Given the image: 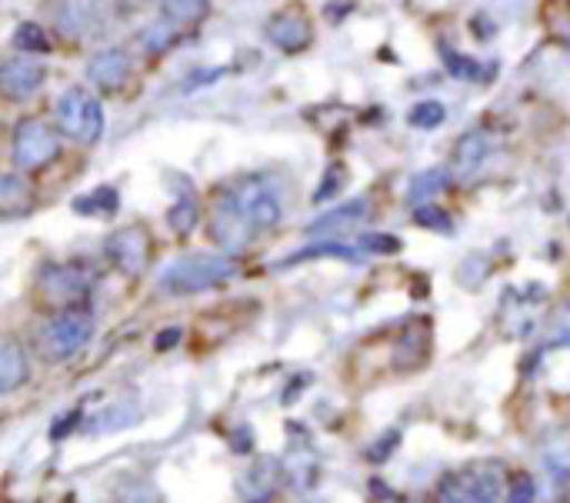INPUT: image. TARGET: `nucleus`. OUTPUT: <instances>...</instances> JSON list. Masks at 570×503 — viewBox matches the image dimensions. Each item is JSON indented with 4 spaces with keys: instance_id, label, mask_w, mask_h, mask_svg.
<instances>
[{
    "instance_id": "f257e3e1",
    "label": "nucleus",
    "mask_w": 570,
    "mask_h": 503,
    "mask_svg": "<svg viewBox=\"0 0 570 503\" xmlns=\"http://www.w3.org/2000/svg\"><path fill=\"white\" fill-rule=\"evenodd\" d=\"M237 274V257H227V254H187L180 260H174L167 270H164V280L160 287L167 294H177V297H190V294H204L224 280H230Z\"/></svg>"
},
{
    "instance_id": "f03ea898",
    "label": "nucleus",
    "mask_w": 570,
    "mask_h": 503,
    "mask_svg": "<svg viewBox=\"0 0 570 503\" xmlns=\"http://www.w3.org/2000/svg\"><path fill=\"white\" fill-rule=\"evenodd\" d=\"M504 487L508 484L501 464L481 461L444 474L434 503H504Z\"/></svg>"
},
{
    "instance_id": "7ed1b4c3",
    "label": "nucleus",
    "mask_w": 570,
    "mask_h": 503,
    "mask_svg": "<svg viewBox=\"0 0 570 503\" xmlns=\"http://www.w3.org/2000/svg\"><path fill=\"white\" fill-rule=\"evenodd\" d=\"M94 290V277L87 267L80 264H50L40 277H37V300L47 310H80L87 304Z\"/></svg>"
},
{
    "instance_id": "20e7f679",
    "label": "nucleus",
    "mask_w": 570,
    "mask_h": 503,
    "mask_svg": "<svg viewBox=\"0 0 570 503\" xmlns=\"http://www.w3.org/2000/svg\"><path fill=\"white\" fill-rule=\"evenodd\" d=\"M227 197L234 200V207L240 210V217L250 224L254 234L261 230H271L281 224L284 217V204H281V194L274 187V180H267L264 174H250V177H240Z\"/></svg>"
},
{
    "instance_id": "39448f33",
    "label": "nucleus",
    "mask_w": 570,
    "mask_h": 503,
    "mask_svg": "<svg viewBox=\"0 0 570 503\" xmlns=\"http://www.w3.org/2000/svg\"><path fill=\"white\" fill-rule=\"evenodd\" d=\"M90 337H94V317L87 310H63L43 324L37 344L47 364H63L77 357L90 344Z\"/></svg>"
},
{
    "instance_id": "423d86ee",
    "label": "nucleus",
    "mask_w": 570,
    "mask_h": 503,
    "mask_svg": "<svg viewBox=\"0 0 570 503\" xmlns=\"http://www.w3.org/2000/svg\"><path fill=\"white\" fill-rule=\"evenodd\" d=\"M57 130L63 137H70L80 147H90L100 140L104 134V110L100 100L94 93H87L83 87H70L60 100H57Z\"/></svg>"
},
{
    "instance_id": "0eeeda50",
    "label": "nucleus",
    "mask_w": 570,
    "mask_h": 503,
    "mask_svg": "<svg viewBox=\"0 0 570 503\" xmlns=\"http://www.w3.org/2000/svg\"><path fill=\"white\" fill-rule=\"evenodd\" d=\"M60 154V140L50 124L43 120H20L13 130V167L20 174L43 170Z\"/></svg>"
},
{
    "instance_id": "6e6552de",
    "label": "nucleus",
    "mask_w": 570,
    "mask_h": 503,
    "mask_svg": "<svg viewBox=\"0 0 570 503\" xmlns=\"http://www.w3.org/2000/svg\"><path fill=\"white\" fill-rule=\"evenodd\" d=\"M538 467H541L538 497H548L551 503L564 501L570 494V431H551L541 441Z\"/></svg>"
},
{
    "instance_id": "1a4fd4ad",
    "label": "nucleus",
    "mask_w": 570,
    "mask_h": 503,
    "mask_svg": "<svg viewBox=\"0 0 570 503\" xmlns=\"http://www.w3.org/2000/svg\"><path fill=\"white\" fill-rule=\"evenodd\" d=\"M107 260L127 274V277H140L147 267H150V254H154V240H150V230L140 227V224H130V227H117L107 244Z\"/></svg>"
},
{
    "instance_id": "9d476101",
    "label": "nucleus",
    "mask_w": 570,
    "mask_h": 503,
    "mask_svg": "<svg viewBox=\"0 0 570 503\" xmlns=\"http://www.w3.org/2000/svg\"><path fill=\"white\" fill-rule=\"evenodd\" d=\"M114 13V0H57L53 3V20L63 37H94L107 27Z\"/></svg>"
},
{
    "instance_id": "9b49d317",
    "label": "nucleus",
    "mask_w": 570,
    "mask_h": 503,
    "mask_svg": "<svg viewBox=\"0 0 570 503\" xmlns=\"http://www.w3.org/2000/svg\"><path fill=\"white\" fill-rule=\"evenodd\" d=\"M210 237H214V244H217L227 257L244 254V250L250 247V240H254L250 224L240 217V210L234 207V200L227 197V190L220 194V200H217V207H214V214H210Z\"/></svg>"
},
{
    "instance_id": "f8f14e48",
    "label": "nucleus",
    "mask_w": 570,
    "mask_h": 503,
    "mask_svg": "<svg viewBox=\"0 0 570 503\" xmlns=\"http://www.w3.org/2000/svg\"><path fill=\"white\" fill-rule=\"evenodd\" d=\"M264 33H267V40H271L277 50H284V53H301V50H307L311 40H314V23H311V17H307L301 7H284V10H277V13L264 23Z\"/></svg>"
},
{
    "instance_id": "ddd939ff",
    "label": "nucleus",
    "mask_w": 570,
    "mask_h": 503,
    "mask_svg": "<svg viewBox=\"0 0 570 503\" xmlns=\"http://www.w3.org/2000/svg\"><path fill=\"white\" fill-rule=\"evenodd\" d=\"M47 80V67L33 60L30 53H17L0 63V97L3 100H27L33 97Z\"/></svg>"
},
{
    "instance_id": "4468645a",
    "label": "nucleus",
    "mask_w": 570,
    "mask_h": 503,
    "mask_svg": "<svg viewBox=\"0 0 570 503\" xmlns=\"http://www.w3.org/2000/svg\"><path fill=\"white\" fill-rule=\"evenodd\" d=\"M130 70H134V63H130V53H127L124 47H104V50H97V53L90 57V63H87L90 83L100 87L104 93L124 90L127 80H130Z\"/></svg>"
},
{
    "instance_id": "2eb2a0df",
    "label": "nucleus",
    "mask_w": 570,
    "mask_h": 503,
    "mask_svg": "<svg viewBox=\"0 0 570 503\" xmlns=\"http://www.w3.org/2000/svg\"><path fill=\"white\" fill-rule=\"evenodd\" d=\"M281 484H284L281 461H261V464L244 471L237 494L244 503H274L281 494Z\"/></svg>"
},
{
    "instance_id": "dca6fc26",
    "label": "nucleus",
    "mask_w": 570,
    "mask_h": 503,
    "mask_svg": "<svg viewBox=\"0 0 570 503\" xmlns=\"http://www.w3.org/2000/svg\"><path fill=\"white\" fill-rule=\"evenodd\" d=\"M367 217H371V204H367V197H361V200H347V204L334 207L331 214L317 217L307 230L314 237H337V234H347V230L367 224Z\"/></svg>"
},
{
    "instance_id": "f3484780",
    "label": "nucleus",
    "mask_w": 570,
    "mask_h": 503,
    "mask_svg": "<svg viewBox=\"0 0 570 503\" xmlns=\"http://www.w3.org/2000/svg\"><path fill=\"white\" fill-rule=\"evenodd\" d=\"M491 150H494V144H491V137L484 134V130H471V134H464L461 140H458V147H454V157H451V177H471V174H478L481 167H484V160L491 157Z\"/></svg>"
},
{
    "instance_id": "a211bd4d",
    "label": "nucleus",
    "mask_w": 570,
    "mask_h": 503,
    "mask_svg": "<svg viewBox=\"0 0 570 503\" xmlns=\"http://www.w3.org/2000/svg\"><path fill=\"white\" fill-rule=\"evenodd\" d=\"M30 381V361L20 341L0 337V394H13Z\"/></svg>"
},
{
    "instance_id": "6ab92c4d",
    "label": "nucleus",
    "mask_w": 570,
    "mask_h": 503,
    "mask_svg": "<svg viewBox=\"0 0 570 503\" xmlns=\"http://www.w3.org/2000/svg\"><path fill=\"white\" fill-rule=\"evenodd\" d=\"M33 210V187L23 174L0 177V220H20Z\"/></svg>"
},
{
    "instance_id": "aec40b11",
    "label": "nucleus",
    "mask_w": 570,
    "mask_h": 503,
    "mask_svg": "<svg viewBox=\"0 0 570 503\" xmlns=\"http://www.w3.org/2000/svg\"><path fill=\"white\" fill-rule=\"evenodd\" d=\"M281 471H284V481H287L294 491H307V487H314V484H317V474H321L317 457H314V451H311L307 444L291 447V454L281 461Z\"/></svg>"
},
{
    "instance_id": "412c9836",
    "label": "nucleus",
    "mask_w": 570,
    "mask_h": 503,
    "mask_svg": "<svg viewBox=\"0 0 570 503\" xmlns=\"http://www.w3.org/2000/svg\"><path fill=\"white\" fill-rule=\"evenodd\" d=\"M130 424H137V404H130V401H124V404H117V407H110V411H100L90 424H87V434H114V431H124V427H130Z\"/></svg>"
},
{
    "instance_id": "4be33fe9",
    "label": "nucleus",
    "mask_w": 570,
    "mask_h": 503,
    "mask_svg": "<svg viewBox=\"0 0 570 503\" xmlns=\"http://www.w3.org/2000/svg\"><path fill=\"white\" fill-rule=\"evenodd\" d=\"M210 13V0H164V17L174 27H197Z\"/></svg>"
},
{
    "instance_id": "5701e85b",
    "label": "nucleus",
    "mask_w": 570,
    "mask_h": 503,
    "mask_svg": "<svg viewBox=\"0 0 570 503\" xmlns=\"http://www.w3.org/2000/svg\"><path fill=\"white\" fill-rule=\"evenodd\" d=\"M177 30L180 27H174L167 17H160V20H154V23H147L144 30H140V47L150 53V57H157V53H167L174 43H177Z\"/></svg>"
},
{
    "instance_id": "b1692460",
    "label": "nucleus",
    "mask_w": 570,
    "mask_h": 503,
    "mask_svg": "<svg viewBox=\"0 0 570 503\" xmlns=\"http://www.w3.org/2000/svg\"><path fill=\"white\" fill-rule=\"evenodd\" d=\"M117 207H120V194L114 187H97L94 194L73 200V210L87 214V217H110V214H117Z\"/></svg>"
},
{
    "instance_id": "393cba45",
    "label": "nucleus",
    "mask_w": 570,
    "mask_h": 503,
    "mask_svg": "<svg viewBox=\"0 0 570 503\" xmlns=\"http://www.w3.org/2000/svg\"><path fill=\"white\" fill-rule=\"evenodd\" d=\"M317 257L357 260V250H354V247H347V244H337V240H324V244H317V247H304V250H297V254H294V257H287L281 267H294V264H301V260H317Z\"/></svg>"
},
{
    "instance_id": "a878e982",
    "label": "nucleus",
    "mask_w": 570,
    "mask_h": 503,
    "mask_svg": "<svg viewBox=\"0 0 570 503\" xmlns=\"http://www.w3.org/2000/svg\"><path fill=\"white\" fill-rule=\"evenodd\" d=\"M448 180H451V174L448 170H428V174H421L414 184H411V204L417 207V204H431V197H438L444 187H448Z\"/></svg>"
},
{
    "instance_id": "bb28decb",
    "label": "nucleus",
    "mask_w": 570,
    "mask_h": 503,
    "mask_svg": "<svg viewBox=\"0 0 570 503\" xmlns=\"http://www.w3.org/2000/svg\"><path fill=\"white\" fill-rule=\"evenodd\" d=\"M444 117H448V110H444L441 100H421V103H414L411 114H407L411 127H417V130H434V127L444 124Z\"/></svg>"
},
{
    "instance_id": "cd10ccee",
    "label": "nucleus",
    "mask_w": 570,
    "mask_h": 503,
    "mask_svg": "<svg viewBox=\"0 0 570 503\" xmlns=\"http://www.w3.org/2000/svg\"><path fill=\"white\" fill-rule=\"evenodd\" d=\"M197 200L194 197H177V204L167 210V224H170V230L174 234H190L194 230V224H197Z\"/></svg>"
},
{
    "instance_id": "c85d7f7f",
    "label": "nucleus",
    "mask_w": 570,
    "mask_h": 503,
    "mask_svg": "<svg viewBox=\"0 0 570 503\" xmlns=\"http://www.w3.org/2000/svg\"><path fill=\"white\" fill-rule=\"evenodd\" d=\"M414 220L428 230H441V234H454V220L448 210H441V204H417L414 207Z\"/></svg>"
},
{
    "instance_id": "c756f323",
    "label": "nucleus",
    "mask_w": 570,
    "mask_h": 503,
    "mask_svg": "<svg viewBox=\"0 0 570 503\" xmlns=\"http://www.w3.org/2000/svg\"><path fill=\"white\" fill-rule=\"evenodd\" d=\"M538 481L531 474H514L504 487V503H538Z\"/></svg>"
},
{
    "instance_id": "7c9ffc66",
    "label": "nucleus",
    "mask_w": 570,
    "mask_h": 503,
    "mask_svg": "<svg viewBox=\"0 0 570 503\" xmlns=\"http://www.w3.org/2000/svg\"><path fill=\"white\" fill-rule=\"evenodd\" d=\"M13 43H17V50H23V53H30V50L47 53V50H50V40H47V33H43L37 23H20V27L13 30Z\"/></svg>"
},
{
    "instance_id": "2f4dec72",
    "label": "nucleus",
    "mask_w": 570,
    "mask_h": 503,
    "mask_svg": "<svg viewBox=\"0 0 570 503\" xmlns=\"http://www.w3.org/2000/svg\"><path fill=\"white\" fill-rule=\"evenodd\" d=\"M347 184V167L344 164H331L327 174H324V184L314 190V204H327L331 197H337Z\"/></svg>"
},
{
    "instance_id": "473e14b6",
    "label": "nucleus",
    "mask_w": 570,
    "mask_h": 503,
    "mask_svg": "<svg viewBox=\"0 0 570 503\" xmlns=\"http://www.w3.org/2000/svg\"><path fill=\"white\" fill-rule=\"evenodd\" d=\"M117 503H164V501H160V494H157L150 484H144V481H134L130 487L117 491Z\"/></svg>"
},
{
    "instance_id": "72a5a7b5",
    "label": "nucleus",
    "mask_w": 570,
    "mask_h": 503,
    "mask_svg": "<svg viewBox=\"0 0 570 503\" xmlns=\"http://www.w3.org/2000/svg\"><path fill=\"white\" fill-rule=\"evenodd\" d=\"M361 250H371V254H397L401 250V240L391 237V234H364L361 237Z\"/></svg>"
},
{
    "instance_id": "f704fd0d",
    "label": "nucleus",
    "mask_w": 570,
    "mask_h": 503,
    "mask_svg": "<svg viewBox=\"0 0 570 503\" xmlns=\"http://www.w3.org/2000/svg\"><path fill=\"white\" fill-rule=\"evenodd\" d=\"M397 444H401V431H387V434L377 437V444L367 451V457H371L374 464H384V461L397 451Z\"/></svg>"
},
{
    "instance_id": "c9c22d12",
    "label": "nucleus",
    "mask_w": 570,
    "mask_h": 503,
    "mask_svg": "<svg viewBox=\"0 0 570 503\" xmlns=\"http://www.w3.org/2000/svg\"><path fill=\"white\" fill-rule=\"evenodd\" d=\"M548 334H551V337H548L551 347H570V304L554 317V324H551Z\"/></svg>"
},
{
    "instance_id": "e433bc0d",
    "label": "nucleus",
    "mask_w": 570,
    "mask_h": 503,
    "mask_svg": "<svg viewBox=\"0 0 570 503\" xmlns=\"http://www.w3.org/2000/svg\"><path fill=\"white\" fill-rule=\"evenodd\" d=\"M451 73L454 77H471V80H478L481 77V70H478V60H464V57H458V53H451Z\"/></svg>"
},
{
    "instance_id": "4c0bfd02",
    "label": "nucleus",
    "mask_w": 570,
    "mask_h": 503,
    "mask_svg": "<svg viewBox=\"0 0 570 503\" xmlns=\"http://www.w3.org/2000/svg\"><path fill=\"white\" fill-rule=\"evenodd\" d=\"M73 427H80V411H70L60 424H53L50 427V441H63Z\"/></svg>"
},
{
    "instance_id": "58836bf2",
    "label": "nucleus",
    "mask_w": 570,
    "mask_h": 503,
    "mask_svg": "<svg viewBox=\"0 0 570 503\" xmlns=\"http://www.w3.org/2000/svg\"><path fill=\"white\" fill-rule=\"evenodd\" d=\"M180 341V331H164V337H157V351H170Z\"/></svg>"
},
{
    "instance_id": "ea45409f",
    "label": "nucleus",
    "mask_w": 570,
    "mask_h": 503,
    "mask_svg": "<svg viewBox=\"0 0 570 503\" xmlns=\"http://www.w3.org/2000/svg\"><path fill=\"white\" fill-rule=\"evenodd\" d=\"M127 3H134V7H140V3H147V0H127Z\"/></svg>"
}]
</instances>
